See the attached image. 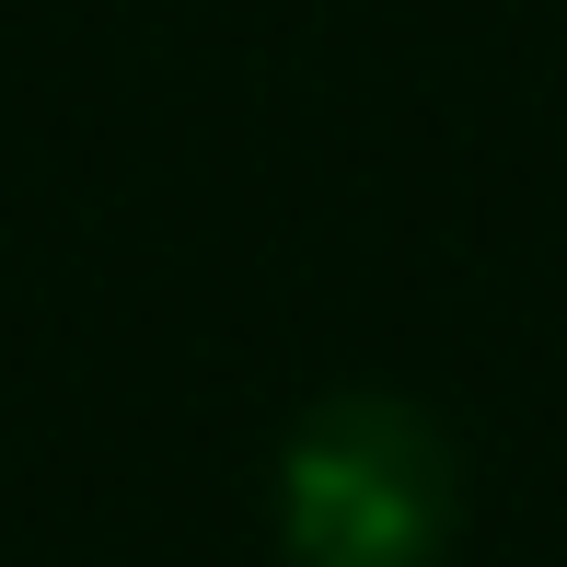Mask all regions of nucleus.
I'll use <instances>...</instances> for the list:
<instances>
[{
    "label": "nucleus",
    "instance_id": "f257e3e1",
    "mask_svg": "<svg viewBox=\"0 0 567 567\" xmlns=\"http://www.w3.org/2000/svg\"><path fill=\"white\" fill-rule=\"evenodd\" d=\"M278 545L290 567H441L463 522L452 429L405 394H324L278 441Z\"/></svg>",
    "mask_w": 567,
    "mask_h": 567
}]
</instances>
